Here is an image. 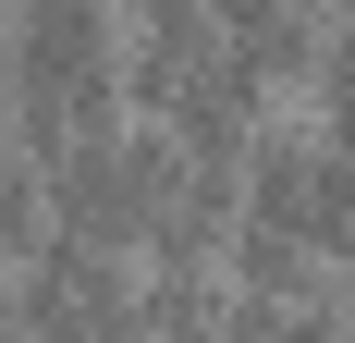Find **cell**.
I'll list each match as a JSON object with an SVG mask.
<instances>
[{
  "label": "cell",
  "instance_id": "cell-1",
  "mask_svg": "<svg viewBox=\"0 0 355 343\" xmlns=\"http://www.w3.org/2000/svg\"><path fill=\"white\" fill-rule=\"evenodd\" d=\"M123 0H12V25H0V74H12V135L25 160L49 147L98 135L123 123V25H110Z\"/></svg>",
  "mask_w": 355,
  "mask_h": 343
},
{
  "label": "cell",
  "instance_id": "cell-2",
  "mask_svg": "<svg viewBox=\"0 0 355 343\" xmlns=\"http://www.w3.org/2000/svg\"><path fill=\"white\" fill-rule=\"evenodd\" d=\"M245 221L282 233V245L343 258L355 245V147L331 123H257L245 135Z\"/></svg>",
  "mask_w": 355,
  "mask_h": 343
},
{
  "label": "cell",
  "instance_id": "cell-3",
  "mask_svg": "<svg viewBox=\"0 0 355 343\" xmlns=\"http://www.w3.org/2000/svg\"><path fill=\"white\" fill-rule=\"evenodd\" d=\"M25 331H135V258L49 221L25 258Z\"/></svg>",
  "mask_w": 355,
  "mask_h": 343
},
{
  "label": "cell",
  "instance_id": "cell-4",
  "mask_svg": "<svg viewBox=\"0 0 355 343\" xmlns=\"http://www.w3.org/2000/svg\"><path fill=\"white\" fill-rule=\"evenodd\" d=\"M37 233H49V184H37V160H0V270H25Z\"/></svg>",
  "mask_w": 355,
  "mask_h": 343
},
{
  "label": "cell",
  "instance_id": "cell-5",
  "mask_svg": "<svg viewBox=\"0 0 355 343\" xmlns=\"http://www.w3.org/2000/svg\"><path fill=\"white\" fill-rule=\"evenodd\" d=\"M319 123L355 147V12H331V49H319Z\"/></svg>",
  "mask_w": 355,
  "mask_h": 343
},
{
  "label": "cell",
  "instance_id": "cell-6",
  "mask_svg": "<svg viewBox=\"0 0 355 343\" xmlns=\"http://www.w3.org/2000/svg\"><path fill=\"white\" fill-rule=\"evenodd\" d=\"M0 319H12V331H25V282H0Z\"/></svg>",
  "mask_w": 355,
  "mask_h": 343
},
{
  "label": "cell",
  "instance_id": "cell-7",
  "mask_svg": "<svg viewBox=\"0 0 355 343\" xmlns=\"http://www.w3.org/2000/svg\"><path fill=\"white\" fill-rule=\"evenodd\" d=\"M331 12H355V0H331Z\"/></svg>",
  "mask_w": 355,
  "mask_h": 343
}]
</instances>
